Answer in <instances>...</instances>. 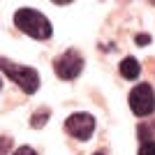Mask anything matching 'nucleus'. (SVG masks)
<instances>
[{
	"label": "nucleus",
	"instance_id": "nucleus-10",
	"mask_svg": "<svg viewBox=\"0 0 155 155\" xmlns=\"http://www.w3.org/2000/svg\"><path fill=\"white\" fill-rule=\"evenodd\" d=\"M12 155H37V150L30 148V146H21V148H16Z\"/></svg>",
	"mask_w": 155,
	"mask_h": 155
},
{
	"label": "nucleus",
	"instance_id": "nucleus-11",
	"mask_svg": "<svg viewBox=\"0 0 155 155\" xmlns=\"http://www.w3.org/2000/svg\"><path fill=\"white\" fill-rule=\"evenodd\" d=\"M134 42H137V44H141V46H146V44H150V35H137Z\"/></svg>",
	"mask_w": 155,
	"mask_h": 155
},
{
	"label": "nucleus",
	"instance_id": "nucleus-12",
	"mask_svg": "<svg viewBox=\"0 0 155 155\" xmlns=\"http://www.w3.org/2000/svg\"><path fill=\"white\" fill-rule=\"evenodd\" d=\"M93 155H107V153H93Z\"/></svg>",
	"mask_w": 155,
	"mask_h": 155
},
{
	"label": "nucleus",
	"instance_id": "nucleus-13",
	"mask_svg": "<svg viewBox=\"0 0 155 155\" xmlns=\"http://www.w3.org/2000/svg\"><path fill=\"white\" fill-rule=\"evenodd\" d=\"M0 88H2V79H0Z\"/></svg>",
	"mask_w": 155,
	"mask_h": 155
},
{
	"label": "nucleus",
	"instance_id": "nucleus-4",
	"mask_svg": "<svg viewBox=\"0 0 155 155\" xmlns=\"http://www.w3.org/2000/svg\"><path fill=\"white\" fill-rule=\"evenodd\" d=\"M81 70H84V56L79 51H74V49L65 51L63 56H58V58L53 60V72L60 79H65V81L77 79L81 74Z\"/></svg>",
	"mask_w": 155,
	"mask_h": 155
},
{
	"label": "nucleus",
	"instance_id": "nucleus-7",
	"mask_svg": "<svg viewBox=\"0 0 155 155\" xmlns=\"http://www.w3.org/2000/svg\"><path fill=\"white\" fill-rule=\"evenodd\" d=\"M49 116H51V111H49V109H39V111H35V114H32V118H30V125H32L35 130H37V127H44L46 120H49Z\"/></svg>",
	"mask_w": 155,
	"mask_h": 155
},
{
	"label": "nucleus",
	"instance_id": "nucleus-1",
	"mask_svg": "<svg viewBox=\"0 0 155 155\" xmlns=\"http://www.w3.org/2000/svg\"><path fill=\"white\" fill-rule=\"evenodd\" d=\"M14 26L23 30L26 35H30L32 39H49L51 37V21L46 19L42 12L32 9V7H21L14 14Z\"/></svg>",
	"mask_w": 155,
	"mask_h": 155
},
{
	"label": "nucleus",
	"instance_id": "nucleus-3",
	"mask_svg": "<svg viewBox=\"0 0 155 155\" xmlns=\"http://www.w3.org/2000/svg\"><path fill=\"white\" fill-rule=\"evenodd\" d=\"M130 109L139 118L150 116L155 111V91L150 84H137L130 91Z\"/></svg>",
	"mask_w": 155,
	"mask_h": 155
},
{
	"label": "nucleus",
	"instance_id": "nucleus-6",
	"mask_svg": "<svg viewBox=\"0 0 155 155\" xmlns=\"http://www.w3.org/2000/svg\"><path fill=\"white\" fill-rule=\"evenodd\" d=\"M118 70H120V77H123V79H127V81H134V79L141 74V65H139V60H137V58L127 56V58L120 60Z\"/></svg>",
	"mask_w": 155,
	"mask_h": 155
},
{
	"label": "nucleus",
	"instance_id": "nucleus-5",
	"mask_svg": "<svg viewBox=\"0 0 155 155\" xmlns=\"http://www.w3.org/2000/svg\"><path fill=\"white\" fill-rule=\"evenodd\" d=\"M65 132L72 134L79 141H88L95 132V118L86 111H79V114H72L67 120H65Z\"/></svg>",
	"mask_w": 155,
	"mask_h": 155
},
{
	"label": "nucleus",
	"instance_id": "nucleus-2",
	"mask_svg": "<svg viewBox=\"0 0 155 155\" xmlns=\"http://www.w3.org/2000/svg\"><path fill=\"white\" fill-rule=\"evenodd\" d=\"M0 70L5 72L7 77L12 79V81L19 86L26 95L37 93V88H39V74H37V70H32V67H28V65L12 63L9 58H0Z\"/></svg>",
	"mask_w": 155,
	"mask_h": 155
},
{
	"label": "nucleus",
	"instance_id": "nucleus-9",
	"mask_svg": "<svg viewBox=\"0 0 155 155\" xmlns=\"http://www.w3.org/2000/svg\"><path fill=\"white\" fill-rule=\"evenodd\" d=\"M9 148H12V139L9 137H0V155H7Z\"/></svg>",
	"mask_w": 155,
	"mask_h": 155
},
{
	"label": "nucleus",
	"instance_id": "nucleus-8",
	"mask_svg": "<svg viewBox=\"0 0 155 155\" xmlns=\"http://www.w3.org/2000/svg\"><path fill=\"white\" fill-rule=\"evenodd\" d=\"M139 155H155V141H146V143H141V148H139Z\"/></svg>",
	"mask_w": 155,
	"mask_h": 155
}]
</instances>
